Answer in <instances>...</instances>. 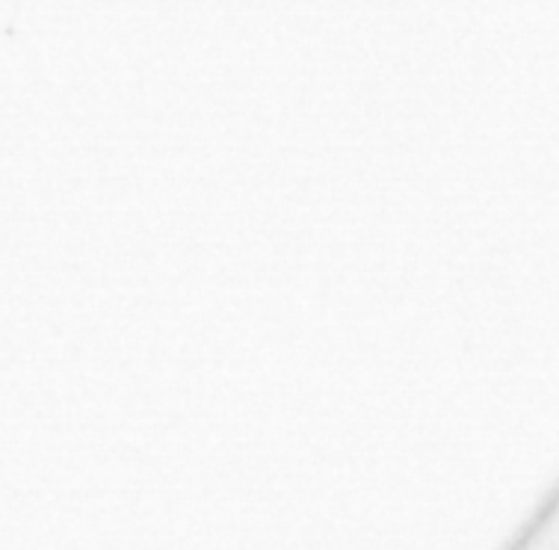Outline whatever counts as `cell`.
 I'll use <instances>...</instances> for the list:
<instances>
[{"label": "cell", "instance_id": "6da1fadb", "mask_svg": "<svg viewBox=\"0 0 559 550\" xmlns=\"http://www.w3.org/2000/svg\"><path fill=\"white\" fill-rule=\"evenodd\" d=\"M507 550H559V489L545 500V506Z\"/></svg>", "mask_w": 559, "mask_h": 550}]
</instances>
